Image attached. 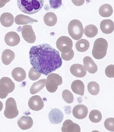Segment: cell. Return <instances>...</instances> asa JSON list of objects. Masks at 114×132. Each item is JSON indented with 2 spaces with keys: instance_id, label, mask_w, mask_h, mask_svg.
<instances>
[{
  "instance_id": "4dcf8cb0",
  "label": "cell",
  "mask_w": 114,
  "mask_h": 132,
  "mask_svg": "<svg viewBox=\"0 0 114 132\" xmlns=\"http://www.w3.org/2000/svg\"><path fill=\"white\" fill-rule=\"evenodd\" d=\"M62 98L63 100L68 103H71L74 101V96L70 90H65L62 93Z\"/></svg>"
},
{
  "instance_id": "8d00e7d4",
  "label": "cell",
  "mask_w": 114,
  "mask_h": 132,
  "mask_svg": "<svg viewBox=\"0 0 114 132\" xmlns=\"http://www.w3.org/2000/svg\"><path fill=\"white\" fill-rule=\"evenodd\" d=\"M72 3L74 4V5L77 6H80L83 5L85 2V0H71Z\"/></svg>"
},
{
  "instance_id": "52a82bcc",
  "label": "cell",
  "mask_w": 114,
  "mask_h": 132,
  "mask_svg": "<svg viewBox=\"0 0 114 132\" xmlns=\"http://www.w3.org/2000/svg\"><path fill=\"white\" fill-rule=\"evenodd\" d=\"M18 114V110L14 98H8L5 103V109L4 111L5 117L7 118L12 119L17 117Z\"/></svg>"
},
{
  "instance_id": "484cf974",
  "label": "cell",
  "mask_w": 114,
  "mask_h": 132,
  "mask_svg": "<svg viewBox=\"0 0 114 132\" xmlns=\"http://www.w3.org/2000/svg\"><path fill=\"white\" fill-rule=\"evenodd\" d=\"M113 12L112 7L108 4L101 5L99 11V14L102 17H110L112 14Z\"/></svg>"
},
{
  "instance_id": "8992f818",
  "label": "cell",
  "mask_w": 114,
  "mask_h": 132,
  "mask_svg": "<svg viewBox=\"0 0 114 132\" xmlns=\"http://www.w3.org/2000/svg\"><path fill=\"white\" fill-rule=\"evenodd\" d=\"M62 84V78L56 73H50L48 75L46 82V88L50 93L55 92L58 86Z\"/></svg>"
},
{
  "instance_id": "d4e9b609",
  "label": "cell",
  "mask_w": 114,
  "mask_h": 132,
  "mask_svg": "<svg viewBox=\"0 0 114 132\" xmlns=\"http://www.w3.org/2000/svg\"><path fill=\"white\" fill-rule=\"evenodd\" d=\"M46 82V80L43 79L34 83L30 88V94L34 95L39 92L45 87Z\"/></svg>"
},
{
  "instance_id": "603a6c76",
  "label": "cell",
  "mask_w": 114,
  "mask_h": 132,
  "mask_svg": "<svg viewBox=\"0 0 114 132\" xmlns=\"http://www.w3.org/2000/svg\"><path fill=\"white\" fill-rule=\"evenodd\" d=\"M38 20L34 19L28 16L23 14H18L15 18V22L17 25H25L30 23L37 22Z\"/></svg>"
},
{
  "instance_id": "7c38bea8",
  "label": "cell",
  "mask_w": 114,
  "mask_h": 132,
  "mask_svg": "<svg viewBox=\"0 0 114 132\" xmlns=\"http://www.w3.org/2000/svg\"><path fill=\"white\" fill-rule=\"evenodd\" d=\"M88 112V110L86 106L83 104H79L74 107L72 113L75 118L82 120L87 117Z\"/></svg>"
},
{
  "instance_id": "f546056e",
  "label": "cell",
  "mask_w": 114,
  "mask_h": 132,
  "mask_svg": "<svg viewBox=\"0 0 114 132\" xmlns=\"http://www.w3.org/2000/svg\"><path fill=\"white\" fill-rule=\"evenodd\" d=\"M87 89L90 94L93 95H98L100 92V87L98 83L96 81H91L87 86Z\"/></svg>"
},
{
  "instance_id": "d6986e66",
  "label": "cell",
  "mask_w": 114,
  "mask_h": 132,
  "mask_svg": "<svg viewBox=\"0 0 114 132\" xmlns=\"http://www.w3.org/2000/svg\"><path fill=\"white\" fill-rule=\"evenodd\" d=\"M0 22L4 27H10L14 23V16L10 13H4L0 17Z\"/></svg>"
},
{
  "instance_id": "e575fe53",
  "label": "cell",
  "mask_w": 114,
  "mask_h": 132,
  "mask_svg": "<svg viewBox=\"0 0 114 132\" xmlns=\"http://www.w3.org/2000/svg\"><path fill=\"white\" fill-rule=\"evenodd\" d=\"M50 7L52 9H57L61 6L62 5V0H49Z\"/></svg>"
},
{
  "instance_id": "7a4b0ae2",
  "label": "cell",
  "mask_w": 114,
  "mask_h": 132,
  "mask_svg": "<svg viewBox=\"0 0 114 132\" xmlns=\"http://www.w3.org/2000/svg\"><path fill=\"white\" fill-rule=\"evenodd\" d=\"M44 0H17L19 10L24 13L33 14L39 11L44 5Z\"/></svg>"
},
{
  "instance_id": "d6a6232c",
  "label": "cell",
  "mask_w": 114,
  "mask_h": 132,
  "mask_svg": "<svg viewBox=\"0 0 114 132\" xmlns=\"http://www.w3.org/2000/svg\"><path fill=\"white\" fill-rule=\"evenodd\" d=\"M104 126L107 130L111 131H114V118H109L105 120L104 122Z\"/></svg>"
},
{
  "instance_id": "ac0fdd59",
  "label": "cell",
  "mask_w": 114,
  "mask_h": 132,
  "mask_svg": "<svg viewBox=\"0 0 114 132\" xmlns=\"http://www.w3.org/2000/svg\"><path fill=\"white\" fill-rule=\"evenodd\" d=\"M100 29L104 34H111L114 31V22L111 19L103 20L101 22Z\"/></svg>"
},
{
  "instance_id": "30bf717a",
  "label": "cell",
  "mask_w": 114,
  "mask_h": 132,
  "mask_svg": "<svg viewBox=\"0 0 114 132\" xmlns=\"http://www.w3.org/2000/svg\"><path fill=\"white\" fill-rule=\"evenodd\" d=\"M30 109L35 111H39L43 109L44 106V102L39 95H34L31 97L28 102Z\"/></svg>"
},
{
  "instance_id": "f35d334b",
  "label": "cell",
  "mask_w": 114,
  "mask_h": 132,
  "mask_svg": "<svg viewBox=\"0 0 114 132\" xmlns=\"http://www.w3.org/2000/svg\"><path fill=\"white\" fill-rule=\"evenodd\" d=\"M3 107V103H2V102L0 101V112L2 110Z\"/></svg>"
},
{
  "instance_id": "4fadbf2b",
  "label": "cell",
  "mask_w": 114,
  "mask_h": 132,
  "mask_svg": "<svg viewBox=\"0 0 114 132\" xmlns=\"http://www.w3.org/2000/svg\"><path fill=\"white\" fill-rule=\"evenodd\" d=\"M64 117L63 114L59 109H52L49 114V119L53 124H59L62 121Z\"/></svg>"
},
{
  "instance_id": "5b68a950",
  "label": "cell",
  "mask_w": 114,
  "mask_h": 132,
  "mask_svg": "<svg viewBox=\"0 0 114 132\" xmlns=\"http://www.w3.org/2000/svg\"><path fill=\"white\" fill-rule=\"evenodd\" d=\"M15 84L10 78L3 77L0 79V98H5L15 89Z\"/></svg>"
},
{
  "instance_id": "836d02e7",
  "label": "cell",
  "mask_w": 114,
  "mask_h": 132,
  "mask_svg": "<svg viewBox=\"0 0 114 132\" xmlns=\"http://www.w3.org/2000/svg\"><path fill=\"white\" fill-rule=\"evenodd\" d=\"M106 75L108 78H114V65H109L105 69Z\"/></svg>"
},
{
  "instance_id": "9c48e42d",
  "label": "cell",
  "mask_w": 114,
  "mask_h": 132,
  "mask_svg": "<svg viewBox=\"0 0 114 132\" xmlns=\"http://www.w3.org/2000/svg\"><path fill=\"white\" fill-rule=\"evenodd\" d=\"M22 37L26 42L30 44H33L35 42V34L31 26H24L22 28Z\"/></svg>"
},
{
  "instance_id": "f1b7e54d",
  "label": "cell",
  "mask_w": 114,
  "mask_h": 132,
  "mask_svg": "<svg viewBox=\"0 0 114 132\" xmlns=\"http://www.w3.org/2000/svg\"><path fill=\"white\" fill-rule=\"evenodd\" d=\"M89 118L91 122L98 123L102 120V115L99 110H92L89 114Z\"/></svg>"
},
{
  "instance_id": "3957f363",
  "label": "cell",
  "mask_w": 114,
  "mask_h": 132,
  "mask_svg": "<svg viewBox=\"0 0 114 132\" xmlns=\"http://www.w3.org/2000/svg\"><path fill=\"white\" fill-rule=\"evenodd\" d=\"M108 48L107 41L102 38L97 39L94 42L93 48V56L95 59H102L106 56Z\"/></svg>"
},
{
  "instance_id": "5bb4252c",
  "label": "cell",
  "mask_w": 114,
  "mask_h": 132,
  "mask_svg": "<svg viewBox=\"0 0 114 132\" xmlns=\"http://www.w3.org/2000/svg\"><path fill=\"white\" fill-rule=\"evenodd\" d=\"M62 131L63 132H80V127L71 120H67L63 123Z\"/></svg>"
},
{
  "instance_id": "9a60e30c",
  "label": "cell",
  "mask_w": 114,
  "mask_h": 132,
  "mask_svg": "<svg viewBox=\"0 0 114 132\" xmlns=\"http://www.w3.org/2000/svg\"><path fill=\"white\" fill-rule=\"evenodd\" d=\"M70 71L73 75L77 78H83L87 74L84 66L79 64H73L70 68Z\"/></svg>"
},
{
  "instance_id": "1f68e13d",
  "label": "cell",
  "mask_w": 114,
  "mask_h": 132,
  "mask_svg": "<svg viewBox=\"0 0 114 132\" xmlns=\"http://www.w3.org/2000/svg\"><path fill=\"white\" fill-rule=\"evenodd\" d=\"M42 73L35 71L34 68L30 69L28 73V78L32 81H35L40 78Z\"/></svg>"
},
{
  "instance_id": "8fae6325",
  "label": "cell",
  "mask_w": 114,
  "mask_h": 132,
  "mask_svg": "<svg viewBox=\"0 0 114 132\" xmlns=\"http://www.w3.org/2000/svg\"><path fill=\"white\" fill-rule=\"evenodd\" d=\"M5 41L7 45L14 47L19 44L20 37L16 32L10 31L5 35Z\"/></svg>"
},
{
  "instance_id": "ba28073f",
  "label": "cell",
  "mask_w": 114,
  "mask_h": 132,
  "mask_svg": "<svg viewBox=\"0 0 114 132\" xmlns=\"http://www.w3.org/2000/svg\"><path fill=\"white\" fill-rule=\"evenodd\" d=\"M57 48L62 53H69L72 49L73 42L70 38L62 36L59 38L56 41Z\"/></svg>"
},
{
  "instance_id": "7402d4cb",
  "label": "cell",
  "mask_w": 114,
  "mask_h": 132,
  "mask_svg": "<svg viewBox=\"0 0 114 132\" xmlns=\"http://www.w3.org/2000/svg\"><path fill=\"white\" fill-rule=\"evenodd\" d=\"M12 76L16 81L21 82L25 79L26 73L23 68L17 67L13 70Z\"/></svg>"
},
{
  "instance_id": "44dd1931",
  "label": "cell",
  "mask_w": 114,
  "mask_h": 132,
  "mask_svg": "<svg viewBox=\"0 0 114 132\" xmlns=\"http://www.w3.org/2000/svg\"><path fill=\"white\" fill-rule=\"evenodd\" d=\"M15 53L10 49H5L2 54V61L4 64L8 65L14 59Z\"/></svg>"
},
{
  "instance_id": "6da1fadb",
  "label": "cell",
  "mask_w": 114,
  "mask_h": 132,
  "mask_svg": "<svg viewBox=\"0 0 114 132\" xmlns=\"http://www.w3.org/2000/svg\"><path fill=\"white\" fill-rule=\"evenodd\" d=\"M29 57L34 70L46 76L60 68L62 64L59 51L46 44L32 46Z\"/></svg>"
},
{
  "instance_id": "277c9868",
  "label": "cell",
  "mask_w": 114,
  "mask_h": 132,
  "mask_svg": "<svg viewBox=\"0 0 114 132\" xmlns=\"http://www.w3.org/2000/svg\"><path fill=\"white\" fill-rule=\"evenodd\" d=\"M68 32L73 39L78 40L82 37L84 32L82 22L78 19H73L70 22L68 25Z\"/></svg>"
},
{
  "instance_id": "cb8c5ba5",
  "label": "cell",
  "mask_w": 114,
  "mask_h": 132,
  "mask_svg": "<svg viewBox=\"0 0 114 132\" xmlns=\"http://www.w3.org/2000/svg\"><path fill=\"white\" fill-rule=\"evenodd\" d=\"M57 17L55 14L53 12H48L44 17V22L49 27H53L57 23Z\"/></svg>"
},
{
  "instance_id": "2e32d148",
  "label": "cell",
  "mask_w": 114,
  "mask_h": 132,
  "mask_svg": "<svg viewBox=\"0 0 114 132\" xmlns=\"http://www.w3.org/2000/svg\"><path fill=\"white\" fill-rule=\"evenodd\" d=\"M83 64L84 68L86 70L91 74L97 72L98 67L94 61L90 56H86L83 58Z\"/></svg>"
},
{
  "instance_id": "e0dca14e",
  "label": "cell",
  "mask_w": 114,
  "mask_h": 132,
  "mask_svg": "<svg viewBox=\"0 0 114 132\" xmlns=\"http://www.w3.org/2000/svg\"><path fill=\"white\" fill-rule=\"evenodd\" d=\"M17 125L22 130H27L32 128L33 120L31 117L22 116L17 121Z\"/></svg>"
},
{
  "instance_id": "d590c367",
  "label": "cell",
  "mask_w": 114,
  "mask_h": 132,
  "mask_svg": "<svg viewBox=\"0 0 114 132\" xmlns=\"http://www.w3.org/2000/svg\"><path fill=\"white\" fill-rule=\"evenodd\" d=\"M61 56L62 59L66 61H69L72 60L74 56V52L73 50H71L69 53H62Z\"/></svg>"
},
{
  "instance_id": "74e56055",
  "label": "cell",
  "mask_w": 114,
  "mask_h": 132,
  "mask_svg": "<svg viewBox=\"0 0 114 132\" xmlns=\"http://www.w3.org/2000/svg\"><path fill=\"white\" fill-rule=\"evenodd\" d=\"M10 0H0V8L3 7Z\"/></svg>"
},
{
  "instance_id": "ffe728a7",
  "label": "cell",
  "mask_w": 114,
  "mask_h": 132,
  "mask_svg": "<svg viewBox=\"0 0 114 132\" xmlns=\"http://www.w3.org/2000/svg\"><path fill=\"white\" fill-rule=\"evenodd\" d=\"M72 91L77 95L83 96L84 94L85 86L83 82L79 80L74 81L71 85Z\"/></svg>"
},
{
  "instance_id": "4316f807",
  "label": "cell",
  "mask_w": 114,
  "mask_h": 132,
  "mask_svg": "<svg viewBox=\"0 0 114 132\" xmlns=\"http://www.w3.org/2000/svg\"><path fill=\"white\" fill-rule=\"evenodd\" d=\"M76 48L79 52H85L89 49L90 43L85 39H81L76 44Z\"/></svg>"
},
{
  "instance_id": "83f0119b",
  "label": "cell",
  "mask_w": 114,
  "mask_h": 132,
  "mask_svg": "<svg viewBox=\"0 0 114 132\" xmlns=\"http://www.w3.org/2000/svg\"><path fill=\"white\" fill-rule=\"evenodd\" d=\"M98 32L97 27L92 24L87 26L84 29V34L87 37H94L97 35Z\"/></svg>"
}]
</instances>
